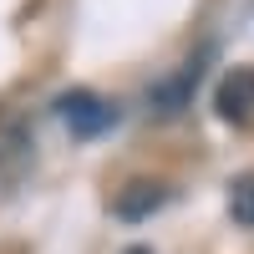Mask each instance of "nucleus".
<instances>
[{
    "mask_svg": "<svg viewBox=\"0 0 254 254\" xmlns=\"http://www.w3.org/2000/svg\"><path fill=\"white\" fill-rule=\"evenodd\" d=\"M127 254H153V249H142V244H137V249H127Z\"/></svg>",
    "mask_w": 254,
    "mask_h": 254,
    "instance_id": "obj_6",
    "label": "nucleus"
},
{
    "mask_svg": "<svg viewBox=\"0 0 254 254\" xmlns=\"http://www.w3.org/2000/svg\"><path fill=\"white\" fill-rule=\"evenodd\" d=\"M229 214L239 229H254V178H234L229 183Z\"/></svg>",
    "mask_w": 254,
    "mask_h": 254,
    "instance_id": "obj_5",
    "label": "nucleus"
},
{
    "mask_svg": "<svg viewBox=\"0 0 254 254\" xmlns=\"http://www.w3.org/2000/svg\"><path fill=\"white\" fill-rule=\"evenodd\" d=\"M56 112H61V122H66L76 137H97L102 127L117 117V112H112V107H107V102H102L97 92H66V97L56 102Z\"/></svg>",
    "mask_w": 254,
    "mask_h": 254,
    "instance_id": "obj_2",
    "label": "nucleus"
},
{
    "mask_svg": "<svg viewBox=\"0 0 254 254\" xmlns=\"http://www.w3.org/2000/svg\"><path fill=\"white\" fill-rule=\"evenodd\" d=\"M214 107H219L224 122H249L254 117V66H234V71L219 81Z\"/></svg>",
    "mask_w": 254,
    "mask_h": 254,
    "instance_id": "obj_3",
    "label": "nucleus"
},
{
    "mask_svg": "<svg viewBox=\"0 0 254 254\" xmlns=\"http://www.w3.org/2000/svg\"><path fill=\"white\" fill-rule=\"evenodd\" d=\"M203 61H208V51L203 56H193V61H183V66L173 71V76H163L158 87H153V112L158 117H178L188 102H193V92H198V81H203Z\"/></svg>",
    "mask_w": 254,
    "mask_h": 254,
    "instance_id": "obj_1",
    "label": "nucleus"
},
{
    "mask_svg": "<svg viewBox=\"0 0 254 254\" xmlns=\"http://www.w3.org/2000/svg\"><path fill=\"white\" fill-rule=\"evenodd\" d=\"M163 198H168V193H163L158 183H127L112 208H117V219H147L153 208H163Z\"/></svg>",
    "mask_w": 254,
    "mask_h": 254,
    "instance_id": "obj_4",
    "label": "nucleus"
}]
</instances>
